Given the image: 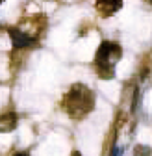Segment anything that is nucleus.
I'll list each match as a JSON object with an SVG mask.
<instances>
[{
    "label": "nucleus",
    "instance_id": "obj_1",
    "mask_svg": "<svg viewBox=\"0 0 152 156\" xmlns=\"http://www.w3.org/2000/svg\"><path fill=\"white\" fill-rule=\"evenodd\" d=\"M63 108H65V112L71 117H74V119L84 117L93 108V95H91V91L85 86H82V84L72 86V89L65 95V99H63Z\"/></svg>",
    "mask_w": 152,
    "mask_h": 156
},
{
    "label": "nucleus",
    "instance_id": "obj_2",
    "mask_svg": "<svg viewBox=\"0 0 152 156\" xmlns=\"http://www.w3.org/2000/svg\"><path fill=\"white\" fill-rule=\"evenodd\" d=\"M121 56V48L117 43L111 41H102L97 56H95V65H97V71L100 74V78L108 80V78H113V67H115V60H119Z\"/></svg>",
    "mask_w": 152,
    "mask_h": 156
},
{
    "label": "nucleus",
    "instance_id": "obj_3",
    "mask_svg": "<svg viewBox=\"0 0 152 156\" xmlns=\"http://www.w3.org/2000/svg\"><path fill=\"white\" fill-rule=\"evenodd\" d=\"M8 34L11 37V43H13L15 48H33L35 43H37L35 37H32V35H28V34H24L21 30H17V28H9Z\"/></svg>",
    "mask_w": 152,
    "mask_h": 156
},
{
    "label": "nucleus",
    "instance_id": "obj_4",
    "mask_svg": "<svg viewBox=\"0 0 152 156\" xmlns=\"http://www.w3.org/2000/svg\"><path fill=\"white\" fill-rule=\"evenodd\" d=\"M17 126V115L13 112H8L0 115V132H11Z\"/></svg>",
    "mask_w": 152,
    "mask_h": 156
},
{
    "label": "nucleus",
    "instance_id": "obj_5",
    "mask_svg": "<svg viewBox=\"0 0 152 156\" xmlns=\"http://www.w3.org/2000/svg\"><path fill=\"white\" fill-rule=\"evenodd\" d=\"M123 6V0H97V8L102 9L104 13H113L121 9Z\"/></svg>",
    "mask_w": 152,
    "mask_h": 156
},
{
    "label": "nucleus",
    "instance_id": "obj_6",
    "mask_svg": "<svg viewBox=\"0 0 152 156\" xmlns=\"http://www.w3.org/2000/svg\"><path fill=\"white\" fill-rule=\"evenodd\" d=\"M136 156H150V149L145 145H137L136 147Z\"/></svg>",
    "mask_w": 152,
    "mask_h": 156
},
{
    "label": "nucleus",
    "instance_id": "obj_7",
    "mask_svg": "<svg viewBox=\"0 0 152 156\" xmlns=\"http://www.w3.org/2000/svg\"><path fill=\"white\" fill-rule=\"evenodd\" d=\"M123 154V151L119 149V147H115V149H113V156H121Z\"/></svg>",
    "mask_w": 152,
    "mask_h": 156
},
{
    "label": "nucleus",
    "instance_id": "obj_8",
    "mask_svg": "<svg viewBox=\"0 0 152 156\" xmlns=\"http://www.w3.org/2000/svg\"><path fill=\"white\" fill-rule=\"evenodd\" d=\"M13 156H30L28 152H17V154H13Z\"/></svg>",
    "mask_w": 152,
    "mask_h": 156
},
{
    "label": "nucleus",
    "instance_id": "obj_9",
    "mask_svg": "<svg viewBox=\"0 0 152 156\" xmlns=\"http://www.w3.org/2000/svg\"><path fill=\"white\" fill-rule=\"evenodd\" d=\"M72 156H80V152H72Z\"/></svg>",
    "mask_w": 152,
    "mask_h": 156
}]
</instances>
